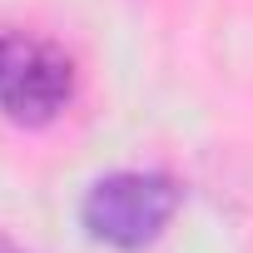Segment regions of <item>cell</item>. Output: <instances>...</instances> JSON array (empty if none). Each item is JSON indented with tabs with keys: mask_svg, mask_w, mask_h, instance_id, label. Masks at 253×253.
I'll return each instance as SVG.
<instances>
[{
	"mask_svg": "<svg viewBox=\"0 0 253 253\" xmlns=\"http://www.w3.org/2000/svg\"><path fill=\"white\" fill-rule=\"evenodd\" d=\"M179 213V184L169 174H149V169H119L89 184L80 218L89 228V238L119 248V253H139L149 248Z\"/></svg>",
	"mask_w": 253,
	"mask_h": 253,
	"instance_id": "cell-1",
	"label": "cell"
},
{
	"mask_svg": "<svg viewBox=\"0 0 253 253\" xmlns=\"http://www.w3.org/2000/svg\"><path fill=\"white\" fill-rule=\"evenodd\" d=\"M70 94L75 65L60 45L25 30H0V114L10 124L40 129L70 104Z\"/></svg>",
	"mask_w": 253,
	"mask_h": 253,
	"instance_id": "cell-2",
	"label": "cell"
},
{
	"mask_svg": "<svg viewBox=\"0 0 253 253\" xmlns=\"http://www.w3.org/2000/svg\"><path fill=\"white\" fill-rule=\"evenodd\" d=\"M0 253H20V248H15V243H5V238H0Z\"/></svg>",
	"mask_w": 253,
	"mask_h": 253,
	"instance_id": "cell-3",
	"label": "cell"
}]
</instances>
